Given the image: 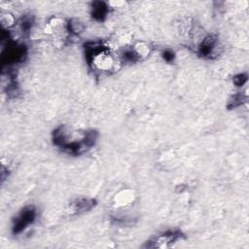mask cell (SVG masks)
Here are the masks:
<instances>
[{
    "label": "cell",
    "instance_id": "1",
    "mask_svg": "<svg viewBox=\"0 0 249 249\" xmlns=\"http://www.w3.org/2000/svg\"><path fill=\"white\" fill-rule=\"evenodd\" d=\"M98 133L95 130L71 129L64 125L56 127L53 132V142L64 153L73 156H79L89 149L96 143Z\"/></svg>",
    "mask_w": 249,
    "mask_h": 249
},
{
    "label": "cell",
    "instance_id": "2",
    "mask_svg": "<svg viewBox=\"0 0 249 249\" xmlns=\"http://www.w3.org/2000/svg\"><path fill=\"white\" fill-rule=\"evenodd\" d=\"M85 53L88 63L97 71H110L115 65L109 48L100 42L85 44Z\"/></svg>",
    "mask_w": 249,
    "mask_h": 249
},
{
    "label": "cell",
    "instance_id": "3",
    "mask_svg": "<svg viewBox=\"0 0 249 249\" xmlns=\"http://www.w3.org/2000/svg\"><path fill=\"white\" fill-rule=\"evenodd\" d=\"M186 239L185 234L178 230H170L160 232L147 240L145 248H168Z\"/></svg>",
    "mask_w": 249,
    "mask_h": 249
},
{
    "label": "cell",
    "instance_id": "4",
    "mask_svg": "<svg viewBox=\"0 0 249 249\" xmlns=\"http://www.w3.org/2000/svg\"><path fill=\"white\" fill-rule=\"evenodd\" d=\"M37 218V209L34 205L24 206L13 219L12 232L15 235L23 232Z\"/></svg>",
    "mask_w": 249,
    "mask_h": 249
},
{
    "label": "cell",
    "instance_id": "5",
    "mask_svg": "<svg viewBox=\"0 0 249 249\" xmlns=\"http://www.w3.org/2000/svg\"><path fill=\"white\" fill-rule=\"evenodd\" d=\"M219 40L216 35L205 36L197 47V53L204 58H213L219 53Z\"/></svg>",
    "mask_w": 249,
    "mask_h": 249
},
{
    "label": "cell",
    "instance_id": "6",
    "mask_svg": "<svg viewBox=\"0 0 249 249\" xmlns=\"http://www.w3.org/2000/svg\"><path fill=\"white\" fill-rule=\"evenodd\" d=\"M95 205H96V201L93 198L77 197L68 203L66 207V211L70 215H77V214L79 215L91 210Z\"/></svg>",
    "mask_w": 249,
    "mask_h": 249
},
{
    "label": "cell",
    "instance_id": "7",
    "mask_svg": "<svg viewBox=\"0 0 249 249\" xmlns=\"http://www.w3.org/2000/svg\"><path fill=\"white\" fill-rule=\"evenodd\" d=\"M108 5L105 2L95 1L91 5V16L96 20H103L108 14Z\"/></svg>",
    "mask_w": 249,
    "mask_h": 249
},
{
    "label": "cell",
    "instance_id": "8",
    "mask_svg": "<svg viewBox=\"0 0 249 249\" xmlns=\"http://www.w3.org/2000/svg\"><path fill=\"white\" fill-rule=\"evenodd\" d=\"M246 80H247V77H246V75H244V74H238V75H236V76L233 77V83H234L237 87L242 86V85L246 82Z\"/></svg>",
    "mask_w": 249,
    "mask_h": 249
},
{
    "label": "cell",
    "instance_id": "9",
    "mask_svg": "<svg viewBox=\"0 0 249 249\" xmlns=\"http://www.w3.org/2000/svg\"><path fill=\"white\" fill-rule=\"evenodd\" d=\"M162 56H163V58H164L166 61L170 62V61H172L173 58H174V53H173V52L170 51V50H165V51L163 52V53H162Z\"/></svg>",
    "mask_w": 249,
    "mask_h": 249
}]
</instances>
